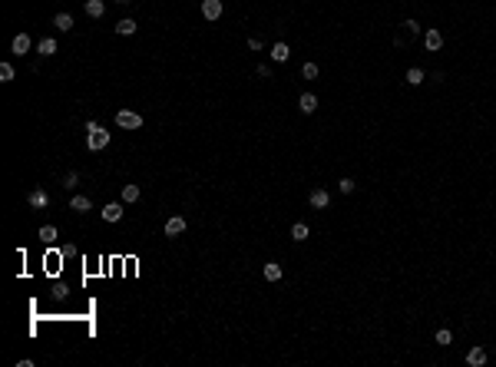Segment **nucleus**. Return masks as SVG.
Listing matches in <instances>:
<instances>
[{
    "instance_id": "obj_1",
    "label": "nucleus",
    "mask_w": 496,
    "mask_h": 367,
    "mask_svg": "<svg viewBox=\"0 0 496 367\" xmlns=\"http://www.w3.org/2000/svg\"><path fill=\"white\" fill-rule=\"evenodd\" d=\"M86 146H89L93 152H100V149H106V146H110V133H106L100 123H93V119L86 123Z\"/></svg>"
},
{
    "instance_id": "obj_2",
    "label": "nucleus",
    "mask_w": 496,
    "mask_h": 367,
    "mask_svg": "<svg viewBox=\"0 0 496 367\" xmlns=\"http://www.w3.org/2000/svg\"><path fill=\"white\" fill-rule=\"evenodd\" d=\"M116 126L119 129H142V116L133 109H119L116 112Z\"/></svg>"
},
{
    "instance_id": "obj_3",
    "label": "nucleus",
    "mask_w": 496,
    "mask_h": 367,
    "mask_svg": "<svg viewBox=\"0 0 496 367\" xmlns=\"http://www.w3.org/2000/svg\"><path fill=\"white\" fill-rule=\"evenodd\" d=\"M30 47H33V40H30V33H17L14 40H10V53H17V56H24V53H30Z\"/></svg>"
},
{
    "instance_id": "obj_4",
    "label": "nucleus",
    "mask_w": 496,
    "mask_h": 367,
    "mask_svg": "<svg viewBox=\"0 0 496 367\" xmlns=\"http://www.w3.org/2000/svg\"><path fill=\"white\" fill-rule=\"evenodd\" d=\"M424 47L430 50V53H437V50L443 47V33L437 30V27H430V30H424Z\"/></svg>"
},
{
    "instance_id": "obj_5",
    "label": "nucleus",
    "mask_w": 496,
    "mask_h": 367,
    "mask_svg": "<svg viewBox=\"0 0 496 367\" xmlns=\"http://www.w3.org/2000/svg\"><path fill=\"white\" fill-rule=\"evenodd\" d=\"M185 228H189V222H185L182 215H172L169 222H165V235H169V238H179Z\"/></svg>"
},
{
    "instance_id": "obj_6",
    "label": "nucleus",
    "mask_w": 496,
    "mask_h": 367,
    "mask_svg": "<svg viewBox=\"0 0 496 367\" xmlns=\"http://www.w3.org/2000/svg\"><path fill=\"white\" fill-rule=\"evenodd\" d=\"M308 202H311V208H328L331 205V192L328 189H311Z\"/></svg>"
},
{
    "instance_id": "obj_7",
    "label": "nucleus",
    "mask_w": 496,
    "mask_h": 367,
    "mask_svg": "<svg viewBox=\"0 0 496 367\" xmlns=\"http://www.w3.org/2000/svg\"><path fill=\"white\" fill-rule=\"evenodd\" d=\"M222 10H225L222 7V0H202V17L205 20H219Z\"/></svg>"
},
{
    "instance_id": "obj_8",
    "label": "nucleus",
    "mask_w": 496,
    "mask_h": 367,
    "mask_svg": "<svg viewBox=\"0 0 496 367\" xmlns=\"http://www.w3.org/2000/svg\"><path fill=\"white\" fill-rule=\"evenodd\" d=\"M126 202H110V205H103V218H106V222H119V218H123V212H126Z\"/></svg>"
},
{
    "instance_id": "obj_9",
    "label": "nucleus",
    "mask_w": 496,
    "mask_h": 367,
    "mask_svg": "<svg viewBox=\"0 0 496 367\" xmlns=\"http://www.w3.org/2000/svg\"><path fill=\"white\" fill-rule=\"evenodd\" d=\"M298 109L305 112V116H311V112L318 109V96H315V93H301V96H298Z\"/></svg>"
},
{
    "instance_id": "obj_10",
    "label": "nucleus",
    "mask_w": 496,
    "mask_h": 367,
    "mask_svg": "<svg viewBox=\"0 0 496 367\" xmlns=\"http://www.w3.org/2000/svg\"><path fill=\"white\" fill-rule=\"evenodd\" d=\"M466 364L470 367H483L486 364V347H470V351H466Z\"/></svg>"
},
{
    "instance_id": "obj_11",
    "label": "nucleus",
    "mask_w": 496,
    "mask_h": 367,
    "mask_svg": "<svg viewBox=\"0 0 496 367\" xmlns=\"http://www.w3.org/2000/svg\"><path fill=\"white\" fill-rule=\"evenodd\" d=\"M27 202H30L33 208H47L50 205V195H47V189H33L30 195H27Z\"/></svg>"
},
{
    "instance_id": "obj_12",
    "label": "nucleus",
    "mask_w": 496,
    "mask_h": 367,
    "mask_svg": "<svg viewBox=\"0 0 496 367\" xmlns=\"http://www.w3.org/2000/svg\"><path fill=\"white\" fill-rule=\"evenodd\" d=\"M288 56H291V47H288V43H275V47H271V60H275V63H288Z\"/></svg>"
},
{
    "instance_id": "obj_13",
    "label": "nucleus",
    "mask_w": 496,
    "mask_h": 367,
    "mask_svg": "<svg viewBox=\"0 0 496 367\" xmlns=\"http://www.w3.org/2000/svg\"><path fill=\"white\" fill-rule=\"evenodd\" d=\"M261 275H265L268 281H281V275H284V272H281V265H278V262H268L265 268H261Z\"/></svg>"
},
{
    "instance_id": "obj_14",
    "label": "nucleus",
    "mask_w": 496,
    "mask_h": 367,
    "mask_svg": "<svg viewBox=\"0 0 496 367\" xmlns=\"http://www.w3.org/2000/svg\"><path fill=\"white\" fill-rule=\"evenodd\" d=\"M37 53L40 56H53L56 53V40H53V37H43V40L37 43Z\"/></svg>"
},
{
    "instance_id": "obj_15",
    "label": "nucleus",
    "mask_w": 496,
    "mask_h": 367,
    "mask_svg": "<svg viewBox=\"0 0 496 367\" xmlns=\"http://www.w3.org/2000/svg\"><path fill=\"white\" fill-rule=\"evenodd\" d=\"M70 208H73V212H89V208H93V202H89L86 195H73V199H70Z\"/></svg>"
},
{
    "instance_id": "obj_16",
    "label": "nucleus",
    "mask_w": 496,
    "mask_h": 367,
    "mask_svg": "<svg viewBox=\"0 0 496 367\" xmlns=\"http://www.w3.org/2000/svg\"><path fill=\"white\" fill-rule=\"evenodd\" d=\"M83 10H86L89 17H103V14H106V4H103V0H86Z\"/></svg>"
},
{
    "instance_id": "obj_17",
    "label": "nucleus",
    "mask_w": 496,
    "mask_h": 367,
    "mask_svg": "<svg viewBox=\"0 0 496 367\" xmlns=\"http://www.w3.org/2000/svg\"><path fill=\"white\" fill-rule=\"evenodd\" d=\"M116 33H119V37H133V33H136V20H129V17H126V20H119Z\"/></svg>"
},
{
    "instance_id": "obj_18",
    "label": "nucleus",
    "mask_w": 496,
    "mask_h": 367,
    "mask_svg": "<svg viewBox=\"0 0 496 367\" xmlns=\"http://www.w3.org/2000/svg\"><path fill=\"white\" fill-rule=\"evenodd\" d=\"M308 235H311V228H308L305 222H294V225H291V238H294V241H305Z\"/></svg>"
},
{
    "instance_id": "obj_19",
    "label": "nucleus",
    "mask_w": 496,
    "mask_h": 367,
    "mask_svg": "<svg viewBox=\"0 0 496 367\" xmlns=\"http://www.w3.org/2000/svg\"><path fill=\"white\" fill-rule=\"evenodd\" d=\"M424 80H427V76H424L420 66H410V70H407V83H410V86H420Z\"/></svg>"
},
{
    "instance_id": "obj_20",
    "label": "nucleus",
    "mask_w": 496,
    "mask_h": 367,
    "mask_svg": "<svg viewBox=\"0 0 496 367\" xmlns=\"http://www.w3.org/2000/svg\"><path fill=\"white\" fill-rule=\"evenodd\" d=\"M53 27H56V30H73V17L70 14H56L53 17Z\"/></svg>"
},
{
    "instance_id": "obj_21",
    "label": "nucleus",
    "mask_w": 496,
    "mask_h": 367,
    "mask_svg": "<svg viewBox=\"0 0 496 367\" xmlns=\"http://www.w3.org/2000/svg\"><path fill=\"white\" fill-rule=\"evenodd\" d=\"M123 202H139V185H123Z\"/></svg>"
},
{
    "instance_id": "obj_22",
    "label": "nucleus",
    "mask_w": 496,
    "mask_h": 367,
    "mask_svg": "<svg viewBox=\"0 0 496 367\" xmlns=\"http://www.w3.org/2000/svg\"><path fill=\"white\" fill-rule=\"evenodd\" d=\"M433 341H437V344H443V347H447V344H453V331H447V327H440V331L433 334Z\"/></svg>"
},
{
    "instance_id": "obj_23",
    "label": "nucleus",
    "mask_w": 496,
    "mask_h": 367,
    "mask_svg": "<svg viewBox=\"0 0 496 367\" xmlns=\"http://www.w3.org/2000/svg\"><path fill=\"white\" fill-rule=\"evenodd\" d=\"M301 76H305V80H315V76H318V63H311V60H308V63L301 66Z\"/></svg>"
},
{
    "instance_id": "obj_24",
    "label": "nucleus",
    "mask_w": 496,
    "mask_h": 367,
    "mask_svg": "<svg viewBox=\"0 0 496 367\" xmlns=\"http://www.w3.org/2000/svg\"><path fill=\"white\" fill-rule=\"evenodd\" d=\"M354 189H357V185H354V179H341V182H338V192H341V195H351Z\"/></svg>"
},
{
    "instance_id": "obj_25",
    "label": "nucleus",
    "mask_w": 496,
    "mask_h": 367,
    "mask_svg": "<svg viewBox=\"0 0 496 367\" xmlns=\"http://www.w3.org/2000/svg\"><path fill=\"white\" fill-rule=\"evenodd\" d=\"M14 80V66L10 63H0V83H10Z\"/></svg>"
},
{
    "instance_id": "obj_26",
    "label": "nucleus",
    "mask_w": 496,
    "mask_h": 367,
    "mask_svg": "<svg viewBox=\"0 0 496 367\" xmlns=\"http://www.w3.org/2000/svg\"><path fill=\"white\" fill-rule=\"evenodd\" d=\"M37 235H40L43 241H53V238H56V228H53V225H43V228H40Z\"/></svg>"
},
{
    "instance_id": "obj_27",
    "label": "nucleus",
    "mask_w": 496,
    "mask_h": 367,
    "mask_svg": "<svg viewBox=\"0 0 496 367\" xmlns=\"http://www.w3.org/2000/svg\"><path fill=\"white\" fill-rule=\"evenodd\" d=\"M63 185H66V189H76V185H79V176H76V172H66V176H63Z\"/></svg>"
},
{
    "instance_id": "obj_28",
    "label": "nucleus",
    "mask_w": 496,
    "mask_h": 367,
    "mask_svg": "<svg viewBox=\"0 0 496 367\" xmlns=\"http://www.w3.org/2000/svg\"><path fill=\"white\" fill-rule=\"evenodd\" d=\"M404 27H407V33H410V37H417V33H420V24H417V20H407Z\"/></svg>"
},
{
    "instance_id": "obj_29",
    "label": "nucleus",
    "mask_w": 496,
    "mask_h": 367,
    "mask_svg": "<svg viewBox=\"0 0 496 367\" xmlns=\"http://www.w3.org/2000/svg\"><path fill=\"white\" fill-rule=\"evenodd\" d=\"M258 76H261V80H268V76H271V66L261 63V66H258Z\"/></svg>"
},
{
    "instance_id": "obj_30",
    "label": "nucleus",
    "mask_w": 496,
    "mask_h": 367,
    "mask_svg": "<svg viewBox=\"0 0 496 367\" xmlns=\"http://www.w3.org/2000/svg\"><path fill=\"white\" fill-rule=\"evenodd\" d=\"M119 4H129V0H119Z\"/></svg>"
}]
</instances>
